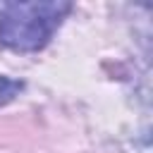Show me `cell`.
Wrapping results in <instances>:
<instances>
[{
  "label": "cell",
  "mask_w": 153,
  "mask_h": 153,
  "mask_svg": "<svg viewBox=\"0 0 153 153\" xmlns=\"http://www.w3.org/2000/svg\"><path fill=\"white\" fill-rule=\"evenodd\" d=\"M72 2L65 0H33V2H0V45L17 53H36L45 48Z\"/></svg>",
  "instance_id": "cell-1"
},
{
  "label": "cell",
  "mask_w": 153,
  "mask_h": 153,
  "mask_svg": "<svg viewBox=\"0 0 153 153\" xmlns=\"http://www.w3.org/2000/svg\"><path fill=\"white\" fill-rule=\"evenodd\" d=\"M22 91H24V81L10 79V76H2L0 74V108L7 105V103H12Z\"/></svg>",
  "instance_id": "cell-2"
}]
</instances>
